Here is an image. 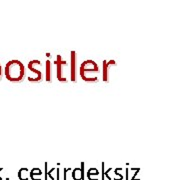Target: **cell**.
Segmentation results:
<instances>
[{"mask_svg": "<svg viewBox=\"0 0 180 180\" xmlns=\"http://www.w3.org/2000/svg\"><path fill=\"white\" fill-rule=\"evenodd\" d=\"M91 175H96V177L99 175V172H98V170L96 169V168H90L88 170V172H87V176H88V178L90 177Z\"/></svg>", "mask_w": 180, "mask_h": 180, "instance_id": "obj_9", "label": "cell"}, {"mask_svg": "<svg viewBox=\"0 0 180 180\" xmlns=\"http://www.w3.org/2000/svg\"><path fill=\"white\" fill-rule=\"evenodd\" d=\"M112 65H116V62L114 60H110V61H103V81L108 82L109 81V72H110V67Z\"/></svg>", "mask_w": 180, "mask_h": 180, "instance_id": "obj_5", "label": "cell"}, {"mask_svg": "<svg viewBox=\"0 0 180 180\" xmlns=\"http://www.w3.org/2000/svg\"><path fill=\"white\" fill-rule=\"evenodd\" d=\"M70 59H71V70H70V76H71V81H76V52L71 51L70 53Z\"/></svg>", "mask_w": 180, "mask_h": 180, "instance_id": "obj_6", "label": "cell"}, {"mask_svg": "<svg viewBox=\"0 0 180 180\" xmlns=\"http://www.w3.org/2000/svg\"><path fill=\"white\" fill-rule=\"evenodd\" d=\"M72 177L74 180H82V174H81V169L75 168L72 172Z\"/></svg>", "mask_w": 180, "mask_h": 180, "instance_id": "obj_8", "label": "cell"}, {"mask_svg": "<svg viewBox=\"0 0 180 180\" xmlns=\"http://www.w3.org/2000/svg\"><path fill=\"white\" fill-rule=\"evenodd\" d=\"M46 56H47V57H50V56H51V54H50V53H46Z\"/></svg>", "mask_w": 180, "mask_h": 180, "instance_id": "obj_12", "label": "cell"}, {"mask_svg": "<svg viewBox=\"0 0 180 180\" xmlns=\"http://www.w3.org/2000/svg\"><path fill=\"white\" fill-rule=\"evenodd\" d=\"M1 75H2V69H1V65H0V79H1Z\"/></svg>", "mask_w": 180, "mask_h": 180, "instance_id": "obj_11", "label": "cell"}, {"mask_svg": "<svg viewBox=\"0 0 180 180\" xmlns=\"http://www.w3.org/2000/svg\"><path fill=\"white\" fill-rule=\"evenodd\" d=\"M45 72H46V81L50 82L51 81V62L47 60L45 62Z\"/></svg>", "mask_w": 180, "mask_h": 180, "instance_id": "obj_7", "label": "cell"}, {"mask_svg": "<svg viewBox=\"0 0 180 180\" xmlns=\"http://www.w3.org/2000/svg\"><path fill=\"white\" fill-rule=\"evenodd\" d=\"M5 76L9 81L19 82L24 78L26 75L24 64L19 60L13 59L10 60L5 65Z\"/></svg>", "mask_w": 180, "mask_h": 180, "instance_id": "obj_1", "label": "cell"}, {"mask_svg": "<svg viewBox=\"0 0 180 180\" xmlns=\"http://www.w3.org/2000/svg\"><path fill=\"white\" fill-rule=\"evenodd\" d=\"M80 76H85L90 72H98L99 68L93 60H85L80 65Z\"/></svg>", "mask_w": 180, "mask_h": 180, "instance_id": "obj_3", "label": "cell"}, {"mask_svg": "<svg viewBox=\"0 0 180 180\" xmlns=\"http://www.w3.org/2000/svg\"><path fill=\"white\" fill-rule=\"evenodd\" d=\"M54 64L56 65V76H57V78L59 81L61 82H66V77H65V74L63 72H64V66L67 65V62L64 61V60H62L61 55H57L56 56V60L54 62Z\"/></svg>", "mask_w": 180, "mask_h": 180, "instance_id": "obj_4", "label": "cell"}, {"mask_svg": "<svg viewBox=\"0 0 180 180\" xmlns=\"http://www.w3.org/2000/svg\"><path fill=\"white\" fill-rule=\"evenodd\" d=\"M41 62L39 61V60H31L29 63H28V69L31 70L32 72L35 73V76L34 77H28V81L30 82H38V81H41L42 79V73H41V70H39L38 67H41Z\"/></svg>", "mask_w": 180, "mask_h": 180, "instance_id": "obj_2", "label": "cell"}, {"mask_svg": "<svg viewBox=\"0 0 180 180\" xmlns=\"http://www.w3.org/2000/svg\"><path fill=\"white\" fill-rule=\"evenodd\" d=\"M41 174H42V172L39 168H33L31 170V172H30V177L32 178L34 175H41Z\"/></svg>", "mask_w": 180, "mask_h": 180, "instance_id": "obj_10", "label": "cell"}]
</instances>
